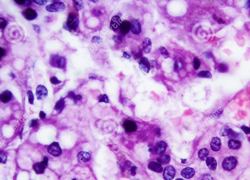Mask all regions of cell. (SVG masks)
I'll return each mask as SVG.
<instances>
[{
	"label": "cell",
	"mask_w": 250,
	"mask_h": 180,
	"mask_svg": "<svg viewBox=\"0 0 250 180\" xmlns=\"http://www.w3.org/2000/svg\"><path fill=\"white\" fill-rule=\"evenodd\" d=\"M15 2H16L17 3H18V5H23L25 3L26 1H24V0H16V1H15Z\"/></svg>",
	"instance_id": "11a10c76"
},
{
	"label": "cell",
	"mask_w": 250,
	"mask_h": 180,
	"mask_svg": "<svg viewBox=\"0 0 250 180\" xmlns=\"http://www.w3.org/2000/svg\"><path fill=\"white\" fill-rule=\"evenodd\" d=\"M150 64H151V67H153V68L155 67L157 69H159L160 68L159 65L157 63L155 60H151V62H150Z\"/></svg>",
	"instance_id": "681fc988"
},
{
	"label": "cell",
	"mask_w": 250,
	"mask_h": 180,
	"mask_svg": "<svg viewBox=\"0 0 250 180\" xmlns=\"http://www.w3.org/2000/svg\"><path fill=\"white\" fill-rule=\"evenodd\" d=\"M27 95L28 99V102L30 104L32 105L34 103V97L32 91L28 90L27 92Z\"/></svg>",
	"instance_id": "e575fe53"
},
{
	"label": "cell",
	"mask_w": 250,
	"mask_h": 180,
	"mask_svg": "<svg viewBox=\"0 0 250 180\" xmlns=\"http://www.w3.org/2000/svg\"><path fill=\"white\" fill-rule=\"evenodd\" d=\"M12 94L10 91L5 90L1 93L0 95V99L3 103H7L11 100Z\"/></svg>",
	"instance_id": "ffe728a7"
},
{
	"label": "cell",
	"mask_w": 250,
	"mask_h": 180,
	"mask_svg": "<svg viewBox=\"0 0 250 180\" xmlns=\"http://www.w3.org/2000/svg\"><path fill=\"white\" fill-rule=\"evenodd\" d=\"M198 76L201 78H211L212 77L211 73L208 71H202L198 74Z\"/></svg>",
	"instance_id": "f546056e"
},
{
	"label": "cell",
	"mask_w": 250,
	"mask_h": 180,
	"mask_svg": "<svg viewBox=\"0 0 250 180\" xmlns=\"http://www.w3.org/2000/svg\"><path fill=\"white\" fill-rule=\"evenodd\" d=\"M159 50L161 54V56L164 58H169V54L167 50L165 47L162 46H160Z\"/></svg>",
	"instance_id": "4dcf8cb0"
},
{
	"label": "cell",
	"mask_w": 250,
	"mask_h": 180,
	"mask_svg": "<svg viewBox=\"0 0 250 180\" xmlns=\"http://www.w3.org/2000/svg\"><path fill=\"white\" fill-rule=\"evenodd\" d=\"M8 36L12 40H17L22 36V29L17 25H14L9 28L8 30Z\"/></svg>",
	"instance_id": "5b68a950"
},
{
	"label": "cell",
	"mask_w": 250,
	"mask_h": 180,
	"mask_svg": "<svg viewBox=\"0 0 250 180\" xmlns=\"http://www.w3.org/2000/svg\"><path fill=\"white\" fill-rule=\"evenodd\" d=\"M65 102L64 98H61L56 103L54 106V110L60 113L65 108Z\"/></svg>",
	"instance_id": "484cf974"
},
{
	"label": "cell",
	"mask_w": 250,
	"mask_h": 180,
	"mask_svg": "<svg viewBox=\"0 0 250 180\" xmlns=\"http://www.w3.org/2000/svg\"><path fill=\"white\" fill-rule=\"evenodd\" d=\"M73 4L75 9L79 11L83 8L82 1H73Z\"/></svg>",
	"instance_id": "1f68e13d"
},
{
	"label": "cell",
	"mask_w": 250,
	"mask_h": 180,
	"mask_svg": "<svg viewBox=\"0 0 250 180\" xmlns=\"http://www.w3.org/2000/svg\"><path fill=\"white\" fill-rule=\"evenodd\" d=\"M67 97V98H69L70 99H72V100H73V101L75 103H76L78 101L81 100L82 98V97L81 95H80V94L75 95L74 92H72V91H70V92H68Z\"/></svg>",
	"instance_id": "83f0119b"
},
{
	"label": "cell",
	"mask_w": 250,
	"mask_h": 180,
	"mask_svg": "<svg viewBox=\"0 0 250 180\" xmlns=\"http://www.w3.org/2000/svg\"><path fill=\"white\" fill-rule=\"evenodd\" d=\"M48 161L49 158L47 156H45L44 158V160L41 161V162L36 163L33 165V169L36 174H41L44 173L45 169L47 167Z\"/></svg>",
	"instance_id": "8992f818"
},
{
	"label": "cell",
	"mask_w": 250,
	"mask_h": 180,
	"mask_svg": "<svg viewBox=\"0 0 250 180\" xmlns=\"http://www.w3.org/2000/svg\"><path fill=\"white\" fill-rule=\"evenodd\" d=\"M152 48V42L149 37H146L143 41L142 49L145 54H149L151 52Z\"/></svg>",
	"instance_id": "e0dca14e"
},
{
	"label": "cell",
	"mask_w": 250,
	"mask_h": 180,
	"mask_svg": "<svg viewBox=\"0 0 250 180\" xmlns=\"http://www.w3.org/2000/svg\"><path fill=\"white\" fill-rule=\"evenodd\" d=\"M32 1L34 3H36L37 5H39L40 6H42L46 5V3H47V0H33Z\"/></svg>",
	"instance_id": "f35d334b"
},
{
	"label": "cell",
	"mask_w": 250,
	"mask_h": 180,
	"mask_svg": "<svg viewBox=\"0 0 250 180\" xmlns=\"http://www.w3.org/2000/svg\"><path fill=\"white\" fill-rule=\"evenodd\" d=\"M219 71L221 72H226L227 70L228 67L226 65H225L224 64H221L219 65Z\"/></svg>",
	"instance_id": "7bdbcfd3"
},
{
	"label": "cell",
	"mask_w": 250,
	"mask_h": 180,
	"mask_svg": "<svg viewBox=\"0 0 250 180\" xmlns=\"http://www.w3.org/2000/svg\"><path fill=\"white\" fill-rule=\"evenodd\" d=\"M241 129L246 134H249L250 133V128L248 126H246L244 125H243L241 126Z\"/></svg>",
	"instance_id": "60d3db41"
},
{
	"label": "cell",
	"mask_w": 250,
	"mask_h": 180,
	"mask_svg": "<svg viewBox=\"0 0 250 180\" xmlns=\"http://www.w3.org/2000/svg\"><path fill=\"white\" fill-rule=\"evenodd\" d=\"M249 141H250V137H249Z\"/></svg>",
	"instance_id": "6125c7cd"
},
{
	"label": "cell",
	"mask_w": 250,
	"mask_h": 180,
	"mask_svg": "<svg viewBox=\"0 0 250 180\" xmlns=\"http://www.w3.org/2000/svg\"><path fill=\"white\" fill-rule=\"evenodd\" d=\"M130 30L132 33L135 35H138L141 32V26L138 20L136 19H132L130 21Z\"/></svg>",
	"instance_id": "7c38bea8"
},
{
	"label": "cell",
	"mask_w": 250,
	"mask_h": 180,
	"mask_svg": "<svg viewBox=\"0 0 250 180\" xmlns=\"http://www.w3.org/2000/svg\"><path fill=\"white\" fill-rule=\"evenodd\" d=\"M113 39L117 43L120 44L122 42V38L120 36H114Z\"/></svg>",
	"instance_id": "ee69618b"
},
{
	"label": "cell",
	"mask_w": 250,
	"mask_h": 180,
	"mask_svg": "<svg viewBox=\"0 0 250 180\" xmlns=\"http://www.w3.org/2000/svg\"><path fill=\"white\" fill-rule=\"evenodd\" d=\"M122 21L120 17L118 16H114L111 19L110 23V28L114 31H116L120 28Z\"/></svg>",
	"instance_id": "9a60e30c"
},
{
	"label": "cell",
	"mask_w": 250,
	"mask_h": 180,
	"mask_svg": "<svg viewBox=\"0 0 250 180\" xmlns=\"http://www.w3.org/2000/svg\"><path fill=\"white\" fill-rule=\"evenodd\" d=\"M91 157V154L87 152L80 151L77 154V158L80 162H87L90 160Z\"/></svg>",
	"instance_id": "44dd1931"
},
{
	"label": "cell",
	"mask_w": 250,
	"mask_h": 180,
	"mask_svg": "<svg viewBox=\"0 0 250 180\" xmlns=\"http://www.w3.org/2000/svg\"><path fill=\"white\" fill-rule=\"evenodd\" d=\"M201 180H214V179L209 174L205 173L202 175Z\"/></svg>",
	"instance_id": "74e56055"
},
{
	"label": "cell",
	"mask_w": 250,
	"mask_h": 180,
	"mask_svg": "<svg viewBox=\"0 0 250 180\" xmlns=\"http://www.w3.org/2000/svg\"><path fill=\"white\" fill-rule=\"evenodd\" d=\"M232 129L228 126H223L220 131V134L221 136H228L232 131Z\"/></svg>",
	"instance_id": "f1b7e54d"
},
{
	"label": "cell",
	"mask_w": 250,
	"mask_h": 180,
	"mask_svg": "<svg viewBox=\"0 0 250 180\" xmlns=\"http://www.w3.org/2000/svg\"><path fill=\"white\" fill-rule=\"evenodd\" d=\"M229 149L232 150H237L241 147V143L240 141L236 139H230L228 143Z\"/></svg>",
	"instance_id": "cb8c5ba5"
},
{
	"label": "cell",
	"mask_w": 250,
	"mask_h": 180,
	"mask_svg": "<svg viewBox=\"0 0 250 180\" xmlns=\"http://www.w3.org/2000/svg\"><path fill=\"white\" fill-rule=\"evenodd\" d=\"M176 169L172 165H168L164 169L163 177L165 180H172L176 175Z\"/></svg>",
	"instance_id": "9c48e42d"
},
{
	"label": "cell",
	"mask_w": 250,
	"mask_h": 180,
	"mask_svg": "<svg viewBox=\"0 0 250 180\" xmlns=\"http://www.w3.org/2000/svg\"><path fill=\"white\" fill-rule=\"evenodd\" d=\"M182 68V64L180 62H176L175 65H174V68L175 70H179L181 69Z\"/></svg>",
	"instance_id": "7dc6e473"
},
{
	"label": "cell",
	"mask_w": 250,
	"mask_h": 180,
	"mask_svg": "<svg viewBox=\"0 0 250 180\" xmlns=\"http://www.w3.org/2000/svg\"><path fill=\"white\" fill-rule=\"evenodd\" d=\"M32 26L33 30L36 33H37L39 34V33L41 32V28L40 27V26H38V25H36V24H33Z\"/></svg>",
	"instance_id": "c3c4849f"
},
{
	"label": "cell",
	"mask_w": 250,
	"mask_h": 180,
	"mask_svg": "<svg viewBox=\"0 0 250 180\" xmlns=\"http://www.w3.org/2000/svg\"><path fill=\"white\" fill-rule=\"evenodd\" d=\"M0 53H1V58H2L4 55V54H5V50L2 48H1Z\"/></svg>",
	"instance_id": "9f6ffc18"
},
{
	"label": "cell",
	"mask_w": 250,
	"mask_h": 180,
	"mask_svg": "<svg viewBox=\"0 0 250 180\" xmlns=\"http://www.w3.org/2000/svg\"><path fill=\"white\" fill-rule=\"evenodd\" d=\"M209 154V151L206 148H203L202 149H200L198 151V157L201 160H206L207 158L208 157V156Z\"/></svg>",
	"instance_id": "4316f807"
},
{
	"label": "cell",
	"mask_w": 250,
	"mask_h": 180,
	"mask_svg": "<svg viewBox=\"0 0 250 180\" xmlns=\"http://www.w3.org/2000/svg\"><path fill=\"white\" fill-rule=\"evenodd\" d=\"M123 126L126 131L132 132L136 130L137 127L135 122L131 120H126L123 123Z\"/></svg>",
	"instance_id": "5bb4252c"
},
{
	"label": "cell",
	"mask_w": 250,
	"mask_h": 180,
	"mask_svg": "<svg viewBox=\"0 0 250 180\" xmlns=\"http://www.w3.org/2000/svg\"><path fill=\"white\" fill-rule=\"evenodd\" d=\"M148 168L150 170H152L154 172H157V173H161V172H162L163 171V168L161 165L159 163L153 162V161L149 163V165H148Z\"/></svg>",
	"instance_id": "7402d4cb"
},
{
	"label": "cell",
	"mask_w": 250,
	"mask_h": 180,
	"mask_svg": "<svg viewBox=\"0 0 250 180\" xmlns=\"http://www.w3.org/2000/svg\"><path fill=\"white\" fill-rule=\"evenodd\" d=\"M99 102H105V103H109V98L106 94L101 95L99 99Z\"/></svg>",
	"instance_id": "d590c367"
},
{
	"label": "cell",
	"mask_w": 250,
	"mask_h": 180,
	"mask_svg": "<svg viewBox=\"0 0 250 180\" xmlns=\"http://www.w3.org/2000/svg\"><path fill=\"white\" fill-rule=\"evenodd\" d=\"M195 34L200 41L204 42L208 41L213 36V30L210 26L201 24L197 28Z\"/></svg>",
	"instance_id": "6da1fadb"
},
{
	"label": "cell",
	"mask_w": 250,
	"mask_h": 180,
	"mask_svg": "<svg viewBox=\"0 0 250 180\" xmlns=\"http://www.w3.org/2000/svg\"><path fill=\"white\" fill-rule=\"evenodd\" d=\"M10 75V76H11L12 78H15L14 74L13 72H11Z\"/></svg>",
	"instance_id": "680465c9"
},
{
	"label": "cell",
	"mask_w": 250,
	"mask_h": 180,
	"mask_svg": "<svg viewBox=\"0 0 250 180\" xmlns=\"http://www.w3.org/2000/svg\"><path fill=\"white\" fill-rule=\"evenodd\" d=\"M101 39H100V37H98V36H95V37H93V39H92V42H97L98 41H100Z\"/></svg>",
	"instance_id": "db71d44e"
},
{
	"label": "cell",
	"mask_w": 250,
	"mask_h": 180,
	"mask_svg": "<svg viewBox=\"0 0 250 180\" xmlns=\"http://www.w3.org/2000/svg\"><path fill=\"white\" fill-rule=\"evenodd\" d=\"M89 78L90 79H96V76H89Z\"/></svg>",
	"instance_id": "6f0895ef"
},
{
	"label": "cell",
	"mask_w": 250,
	"mask_h": 180,
	"mask_svg": "<svg viewBox=\"0 0 250 180\" xmlns=\"http://www.w3.org/2000/svg\"><path fill=\"white\" fill-rule=\"evenodd\" d=\"M123 57L124 58H126V59H130V56L127 52H124L123 53Z\"/></svg>",
	"instance_id": "f5cc1de1"
},
{
	"label": "cell",
	"mask_w": 250,
	"mask_h": 180,
	"mask_svg": "<svg viewBox=\"0 0 250 180\" xmlns=\"http://www.w3.org/2000/svg\"><path fill=\"white\" fill-rule=\"evenodd\" d=\"M167 146V144L165 142L160 141L155 146L154 151L157 154H163L166 151Z\"/></svg>",
	"instance_id": "d6986e66"
},
{
	"label": "cell",
	"mask_w": 250,
	"mask_h": 180,
	"mask_svg": "<svg viewBox=\"0 0 250 180\" xmlns=\"http://www.w3.org/2000/svg\"><path fill=\"white\" fill-rule=\"evenodd\" d=\"M137 168L136 167H135V166H132V167H130V169H129V170H130V171L131 172V174H132V175H135L136 174V170Z\"/></svg>",
	"instance_id": "bcb514c9"
},
{
	"label": "cell",
	"mask_w": 250,
	"mask_h": 180,
	"mask_svg": "<svg viewBox=\"0 0 250 180\" xmlns=\"http://www.w3.org/2000/svg\"><path fill=\"white\" fill-rule=\"evenodd\" d=\"M39 116L41 119H44L46 116V114L43 111H40L39 114Z\"/></svg>",
	"instance_id": "816d5d0a"
},
{
	"label": "cell",
	"mask_w": 250,
	"mask_h": 180,
	"mask_svg": "<svg viewBox=\"0 0 250 180\" xmlns=\"http://www.w3.org/2000/svg\"><path fill=\"white\" fill-rule=\"evenodd\" d=\"M170 160V157L169 155H165L163 156L162 157L158 158L157 159V160L159 163L162 164H166L168 162H169Z\"/></svg>",
	"instance_id": "d6a6232c"
},
{
	"label": "cell",
	"mask_w": 250,
	"mask_h": 180,
	"mask_svg": "<svg viewBox=\"0 0 250 180\" xmlns=\"http://www.w3.org/2000/svg\"><path fill=\"white\" fill-rule=\"evenodd\" d=\"M201 65V62L199 58H195L193 61V68L195 70H197L199 68Z\"/></svg>",
	"instance_id": "836d02e7"
},
{
	"label": "cell",
	"mask_w": 250,
	"mask_h": 180,
	"mask_svg": "<svg viewBox=\"0 0 250 180\" xmlns=\"http://www.w3.org/2000/svg\"><path fill=\"white\" fill-rule=\"evenodd\" d=\"M23 15L24 18L28 21H32L37 17V12L30 8L25 9L23 11Z\"/></svg>",
	"instance_id": "8fae6325"
},
{
	"label": "cell",
	"mask_w": 250,
	"mask_h": 180,
	"mask_svg": "<svg viewBox=\"0 0 250 180\" xmlns=\"http://www.w3.org/2000/svg\"><path fill=\"white\" fill-rule=\"evenodd\" d=\"M50 82L52 83V84L54 85L59 84H60V83L62 82V81L59 80L55 76H52L51 78H50Z\"/></svg>",
	"instance_id": "8d00e7d4"
},
{
	"label": "cell",
	"mask_w": 250,
	"mask_h": 180,
	"mask_svg": "<svg viewBox=\"0 0 250 180\" xmlns=\"http://www.w3.org/2000/svg\"><path fill=\"white\" fill-rule=\"evenodd\" d=\"M195 174L194 169L191 167H186L183 169L181 172V175L184 178L186 179H190L193 177Z\"/></svg>",
	"instance_id": "ac0fdd59"
},
{
	"label": "cell",
	"mask_w": 250,
	"mask_h": 180,
	"mask_svg": "<svg viewBox=\"0 0 250 180\" xmlns=\"http://www.w3.org/2000/svg\"><path fill=\"white\" fill-rule=\"evenodd\" d=\"M47 151L54 157H58L62 153V149L59 143L56 142H54L48 147Z\"/></svg>",
	"instance_id": "ba28073f"
},
{
	"label": "cell",
	"mask_w": 250,
	"mask_h": 180,
	"mask_svg": "<svg viewBox=\"0 0 250 180\" xmlns=\"http://www.w3.org/2000/svg\"><path fill=\"white\" fill-rule=\"evenodd\" d=\"M38 123L37 120H34V119L31 120V122L30 123V127H32V128L36 127V126H38Z\"/></svg>",
	"instance_id": "f907efd6"
},
{
	"label": "cell",
	"mask_w": 250,
	"mask_h": 180,
	"mask_svg": "<svg viewBox=\"0 0 250 180\" xmlns=\"http://www.w3.org/2000/svg\"><path fill=\"white\" fill-rule=\"evenodd\" d=\"M206 163L208 168L211 170H215L217 167V162L213 157H208L206 160Z\"/></svg>",
	"instance_id": "603a6c76"
},
{
	"label": "cell",
	"mask_w": 250,
	"mask_h": 180,
	"mask_svg": "<svg viewBox=\"0 0 250 180\" xmlns=\"http://www.w3.org/2000/svg\"><path fill=\"white\" fill-rule=\"evenodd\" d=\"M130 23L128 21L125 20L124 21H122L120 26L121 32L124 35L128 33L130 29Z\"/></svg>",
	"instance_id": "d4e9b609"
},
{
	"label": "cell",
	"mask_w": 250,
	"mask_h": 180,
	"mask_svg": "<svg viewBox=\"0 0 250 180\" xmlns=\"http://www.w3.org/2000/svg\"><path fill=\"white\" fill-rule=\"evenodd\" d=\"M46 8L49 12H59L65 10L66 5L62 2H55L47 5Z\"/></svg>",
	"instance_id": "52a82bcc"
},
{
	"label": "cell",
	"mask_w": 250,
	"mask_h": 180,
	"mask_svg": "<svg viewBox=\"0 0 250 180\" xmlns=\"http://www.w3.org/2000/svg\"><path fill=\"white\" fill-rule=\"evenodd\" d=\"M210 145L212 151L215 152L218 151L221 149V140L218 137H214L212 139Z\"/></svg>",
	"instance_id": "2e32d148"
},
{
	"label": "cell",
	"mask_w": 250,
	"mask_h": 180,
	"mask_svg": "<svg viewBox=\"0 0 250 180\" xmlns=\"http://www.w3.org/2000/svg\"><path fill=\"white\" fill-rule=\"evenodd\" d=\"M139 66L142 71L146 73H149L151 69L150 63L146 57L142 58L139 62Z\"/></svg>",
	"instance_id": "4fadbf2b"
},
{
	"label": "cell",
	"mask_w": 250,
	"mask_h": 180,
	"mask_svg": "<svg viewBox=\"0 0 250 180\" xmlns=\"http://www.w3.org/2000/svg\"><path fill=\"white\" fill-rule=\"evenodd\" d=\"M49 62L52 67L63 69L66 65V60L65 57H60L57 55H52L50 57Z\"/></svg>",
	"instance_id": "7a4b0ae2"
},
{
	"label": "cell",
	"mask_w": 250,
	"mask_h": 180,
	"mask_svg": "<svg viewBox=\"0 0 250 180\" xmlns=\"http://www.w3.org/2000/svg\"><path fill=\"white\" fill-rule=\"evenodd\" d=\"M36 94L38 100H43L45 99L48 94V91L46 87L40 85L36 88Z\"/></svg>",
	"instance_id": "30bf717a"
},
{
	"label": "cell",
	"mask_w": 250,
	"mask_h": 180,
	"mask_svg": "<svg viewBox=\"0 0 250 180\" xmlns=\"http://www.w3.org/2000/svg\"><path fill=\"white\" fill-rule=\"evenodd\" d=\"M67 30L76 31L79 24V21L78 17L76 15L72 13H70L67 22Z\"/></svg>",
	"instance_id": "277c9868"
},
{
	"label": "cell",
	"mask_w": 250,
	"mask_h": 180,
	"mask_svg": "<svg viewBox=\"0 0 250 180\" xmlns=\"http://www.w3.org/2000/svg\"><path fill=\"white\" fill-rule=\"evenodd\" d=\"M92 13H93V14L96 17H100L103 15L102 12L100 11V10L95 9L93 10Z\"/></svg>",
	"instance_id": "b9f144b4"
},
{
	"label": "cell",
	"mask_w": 250,
	"mask_h": 180,
	"mask_svg": "<svg viewBox=\"0 0 250 180\" xmlns=\"http://www.w3.org/2000/svg\"><path fill=\"white\" fill-rule=\"evenodd\" d=\"M176 180H184L183 179H182L181 178H178L176 179Z\"/></svg>",
	"instance_id": "91938a15"
},
{
	"label": "cell",
	"mask_w": 250,
	"mask_h": 180,
	"mask_svg": "<svg viewBox=\"0 0 250 180\" xmlns=\"http://www.w3.org/2000/svg\"><path fill=\"white\" fill-rule=\"evenodd\" d=\"M7 25V22L3 18H0V28L4 29Z\"/></svg>",
	"instance_id": "ab89813d"
},
{
	"label": "cell",
	"mask_w": 250,
	"mask_h": 180,
	"mask_svg": "<svg viewBox=\"0 0 250 180\" xmlns=\"http://www.w3.org/2000/svg\"><path fill=\"white\" fill-rule=\"evenodd\" d=\"M72 180H76V179H72Z\"/></svg>",
	"instance_id": "94428289"
},
{
	"label": "cell",
	"mask_w": 250,
	"mask_h": 180,
	"mask_svg": "<svg viewBox=\"0 0 250 180\" xmlns=\"http://www.w3.org/2000/svg\"><path fill=\"white\" fill-rule=\"evenodd\" d=\"M0 157H1V162L3 163V164H5L6 163V161H7V156L5 155L4 153H2V152H1Z\"/></svg>",
	"instance_id": "f6af8a7d"
},
{
	"label": "cell",
	"mask_w": 250,
	"mask_h": 180,
	"mask_svg": "<svg viewBox=\"0 0 250 180\" xmlns=\"http://www.w3.org/2000/svg\"><path fill=\"white\" fill-rule=\"evenodd\" d=\"M237 163V159L234 156H229L223 161L222 167L224 170L231 171L236 168Z\"/></svg>",
	"instance_id": "3957f363"
}]
</instances>
